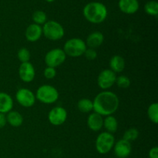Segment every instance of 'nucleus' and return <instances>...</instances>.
I'll use <instances>...</instances> for the list:
<instances>
[{
    "label": "nucleus",
    "instance_id": "19",
    "mask_svg": "<svg viewBox=\"0 0 158 158\" xmlns=\"http://www.w3.org/2000/svg\"><path fill=\"white\" fill-rule=\"evenodd\" d=\"M6 120L7 123L13 127H19L23 123V117L20 113L15 110H11L6 114Z\"/></svg>",
    "mask_w": 158,
    "mask_h": 158
},
{
    "label": "nucleus",
    "instance_id": "17",
    "mask_svg": "<svg viewBox=\"0 0 158 158\" xmlns=\"http://www.w3.org/2000/svg\"><path fill=\"white\" fill-rule=\"evenodd\" d=\"M14 102L9 94L5 92H0V114H6L13 108Z\"/></svg>",
    "mask_w": 158,
    "mask_h": 158
},
{
    "label": "nucleus",
    "instance_id": "24",
    "mask_svg": "<svg viewBox=\"0 0 158 158\" xmlns=\"http://www.w3.org/2000/svg\"><path fill=\"white\" fill-rule=\"evenodd\" d=\"M144 11L148 15L157 16L158 15V2L156 0L148 1L144 5Z\"/></svg>",
    "mask_w": 158,
    "mask_h": 158
},
{
    "label": "nucleus",
    "instance_id": "21",
    "mask_svg": "<svg viewBox=\"0 0 158 158\" xmlns=\"http://www.w3.org/2000/svg\"><path fill=\"white\" fill-rule=\"evenodd\" d=\"M77 108L81 113L88 114L94 111V103L93 100L88 98H82L77 103Z\"/></svg>",
    "mask_w": 158,
    "mask_h": 158
},
{
    "label": "nucleus",
    "instance_id": "14",
    "mask_svg": "<svg viewBox=\"0 0 158 158\" xmlns=\"http://www.w3.org/2000/svg\"><path fill=\"white\" fill-rule=\"evenodd\" d=\"M118 7L123 13L132 15L138 11L140 3L138 0H119Z\"/></svg>",
    "mask_w": 158,
    "mask_h": 158
},
{
    "label": "nucleus",
    "instance_id": "7",
    "mask_svg": "<svg viewBox=\"0 0 158 158\" xmlns=\"http://www.w3.org/2000/svg\"><path fill=\"white\" fill-rule=\"evenodd\" d=\"M66 57L67 56L63 49L55 48L47 52L45 56L44 61L46 66L56 69L65 63Z\"/></svg>",
    "mask_w": 158,
    "mask_h": 158
},
{
    "label": "nucleus",
    "instance_id": "32",
    "mask_svg": "<svg viewBox=\"0 0 158 158\" xmlns=\"http://www.w3.org/2000/svg\"><path fill=\"white\" fill-rule=\"evenodd\" d=\"M45 1H46L47 2H54L55 0H45Z\"/></svg>",
    "mask_w": 158,
    "mask_h": 158
},
{
    "label": "nucleus",
    "instance_id": "29",
    "mask_svg": "<svg viewBox=\"0 0 158 158\" xmlns=\"http://www.w3.org/2000/svg\"><path fill=\"white\" fill-rule=\"evenodd\" d=\"M86 59L89 61H93V60H96L97 57V52L96 49H91V48H87L85 51L84 54H83Z\"/></svg>",
    "mask_w": 158,
    "mask_h": 158
},
{
    "label": "nucleus",
    "instance_id": "25",
    "mask_svg": "<svg viewBox=\"0 0 158 158\" xmlns=\"http://www.w3.org/2000/svg\"><path fill=\"white\" fill-rule=\"evenodd\" d=\"M139 131L137 128L135 127H131L129 129L127 130L123 134V139L127 140L129 142H133L135 141L139 137Z\"/></svg>",
    "mask_w": 158,
    "mask_h": 158
},
{
    "label": "nucleus",
    "instance_id": "11",
    "mask_svg": "<svg viewBox=\"0 0 158 158\" xmlns=\"http://www.w3.org/2000/svg\"><path fill=\"white\" fill-rule=\"evenodd\" d=\"M19 77L20 80L26 83H31L35 77V67L30 62L23 63L19 67Z\"/></svg>",
    "mask_w": 158,
    "mask_h": 158
},
{
    "label": "nucleus",
    "instance_id": "2",
    "mask_svg": "<svg viewBox=\"0 0 158 158\" xmlns=\"http://www.w3.org/2000/svg\"><path fill=\"white\" fill-rule=\"evenodd\" d=\"M84 18L93 24H100L106 20L108 15L107 8L100 2H91L84 6L83 10Z\"/></svg>",
    "mask_w": 158,
    "mask_h": 158
},
{
    "label": "nucleus",
    "instance_id": "13",
    "mask_svg": "<svg viewBox=\"0 0 158 158\" xmlns=\"http://www.w3.org/2000/svg\"><path fill=\"white\" fill-rule=\"evenodd\" d=\"M43 35V28L41 26L32 23L29 25L25 32V37L26 40L30 43H35Z\"/></svg>",
    "mask_w": 158,
    "mask_h": 158
},
{
    "label": "nucleus",
    "instance_id": "16",
    "mask_svg": "<svg viewBox=\"0 0 158 158\" xmlns=\"http://www.w3.org/2000/svg\"><path fill=\"white\" fill-rule=\"evenodd\" d=\"M104 41V35L101 32L99 31H95L89 34L87 36L86 40V45L87 48H91V49H97L100 47Z\"/></svg>",
    "mask_w": 158,
    "mask_h": 158
},
{
    "label": "nucleus",
    "instance_id": "23",
    "mask_svg": "<svg viewBox=\"0 0 158 158\" xmlns=\"http://www.w3.org/2000/svg\"><path fill=\"white\" fill-rule=\"evenodd\" d=\"M32 21L35 24L39 26H43L47 22V15L46 12L42 10H36L32 14Z\"/></svg>",
    "mask_w": 158,
    "mask_h": 158
},
{
    "label": "nucleus",
    "instance_id": "26",
    "mask_svg": "<svg viewBox=\"0 0 158 158\" xmlns=\"http://www.w3.org/2000/svg\"><path fill=\"white\" fill-rule=\"evenodd\" d=\"M17 58L21 62V63H27L30 60L31 53L27 48L23 47L19 49L18 52H17Z\"/></svg>",
    "mask_w": 158,
    "mask_h": 158
},
{
    "label": "nucleus",
    "instance_id": "15",
    "mask_svg": "<svg viewBox=\"0 0 158 158\" xmlns=\"http://www.w3.org/2000/svg\"><path fill=\"white\" fill-rule=\"evenodd\" d=\"M86 123L90 131L98 132L103 127V117L97 113L92 112L88 116Z\"/></svg>",
    "mask_w": 158,
    "mask_h": 158
},
{
    "label": "nucleus",
    "instance_id": "28",
    "mask_svg": "<svg viewBox=\"0 0 158 158\" xmlns=\"http://www.w3.org/2000/svg\"><path fill=\"white\" fill-rule=\"evenodd\" d=\"M43 76L47 80H52L56 76V70L55 68L46 66L43 71Z\"/></svg>",
    "mask_w": 158,
    "mask_h": 158
},
{
    "label": "nucleus",
    "instance_id": "20",
    "mask_svg": "<svg viewBox=\"0 0 158 158\" xmlns=\"http://www.w3.org/2000/svg\"><path fill=\"white\" fill-rule=\"evenodd\" d=\"M103 127L105 128L106 132L114 134L117 132L118 129V121L117 118L113 115L106 116L103 118Z\"/></svg>",
    "mask_w": 158,
    "mask_h": 158
},
{
    "label": "nucleus",
    "instance_id": "9",
    "mask_svg": "<svg viewBox=\"0 0 158 158\" xmlns=\"http://www.w3.org/2000/svg\"><path fill=\"white\" fill-rule=\"evenodd\" d=\"M15 98L20 106L26 108L32 107L35 103V96L34 93L27 88H21L15 94Z\"/></svg>",
    "mask_w": 158,
    "mask_h": 158
},
{
    "label": "nucleus",
    "instance_id": "6",
    "mask_svg": "<svg viewBox=\"0 0 158 158\" xmlns=\"http://www.w3.org/2000/svg\"><path fill=\"white\" fill-rule=\"evenodd\" d=\"M114 143L115 137L114 134L104 131L97 136L95 142V148L100 154H106L112 151Z\"/></svg>",
    "mask_w": 158,
    "mask_h": 158
},
{
    "label": "nucleus",
    "instance_id": "30",
    "mask_svg": "<svg viewBox=\"0 0 158 158\" xmlns=\"http://www.w3.org/2000/svg\"><path fill=\"white\" fill-rule=\"evenodd\" d=\"M149 158H158V148L157 146L151 148L148 153Z\"/></svg>",
    "mask_w": 158,
    "mask_h": 158
},
{
    "label": "nucleus",
    "instance_id": "3",
    "mask_svg": "<svg viewBox=\"0 0 158 158\" xmlns=\"http://www.w3.org/2000/svg\"><path fill=\"white\" fill-rule=\"evenodd\" d=\"M87 49L84 40L80 38H72L68 40L63 46V51L66 56L77 58L83 56Z\"/></svg>",
    "mask_w": 158,
    "mask_h": 158
},
{
    "label": "nucleus",
    "instance_id": "12",
    "mask_svg": "<svg viewBox=\"0 0 158 158\" xmlns=\"http://www.w3.org/2000/svg\"><path fill=\"white\" fill-rule=\"evenodd\" d=\"M113 150L117 158H127L132 151V145L131 142L124 139H120L115 142Z\"/></svg>",
    "mask_w": 158,
    "mask_h": 158
},
{
    "label": "nucleus",
    "instance_id": "5",
    "mask_svg": "<svg viewBox=\"0 0 158 158\" xmlns=\"http://www.w3.org/2000/svg\"><path fill=\"white\" fill-rule=\"evenodd\" d=\"M43 35L51 41H57L63 38L65 30L60 23L54 20H49L43 26Z\"/></svg>",
    "mask_w": 158,
    "mask_h": 158
},
{
    "label": "nucleus",
    "instance_id": "18",
    "mask_svg": "<svg viewBox=\"0 0 158 158\" xmlns=\"http://www.w3.org/2000/svg\"><path fill=\"white\" fill-rule=\"evenodd\" d=\"M109 65L110 69L117 74L123 72V69H125L126 63H125V60L121 56L114 55L110 60Z\"/></svg>",
    "mask_w": 158,
    "mask_h": 158
},
{
    "label": "nucleus",
    "instance_id": "22",
    "mask_svg": "<svg viewBox=\"0 0 158 158\" xmlns=\"http://www.w3.org/2000/svg\"><path fill=\"white\" fill-rule=\"evenodd\" d=\"M148 117L154 124L158 123V103H152L148 108Z\"/></svg>",
    "mask_w": 158,
    "mask_h": 158
},
{
    "label": "nucleus",
    "instance_id": "31",
    "mask_svg": "<svg viewBox=\"0 0 158 158\" xmlns=\"http://www.w3.org/2000/svg\"><path fill=\"white\" fill-rule=\"evenodd\" d=\"M6 124H7L6 115L4 114H0V129L6 127Z\"/></svg>",
    "mask_w": 158,
    "mask_h": 158
},
{
    "label": "nucleus",
    "instance_id": "27",
    "mask_svg": "<svg viewBox=\"0 0 158 158\" xmlns=\"http://www.w3.org/2000/svg\"><path fill=\"white\" fill-rule=\"evenodd\" d=\"M116 84L117 85L119 88H121V89H127V88H129L131 84V80H130L129 77H127V76L121 75L117 77V80H116Z\"/></svg>",
    "mask_w": 158,
    "mask_h": 158
},
{
    "label": "nucleus",
    "instance_id": "10",
    "mask_svg": "<svg viewBox=\"0 0 158 158\" xmlns=\"http://www.w3.org/2000/svg\"><path fill=\"white\" fill-rule=\"evenodd\" d=\"M67 111L63 106H55L48 114L49 122L53 126L63 125L67 119Z\"/></svg>",
    "mask_w": 158,
    "mask_h": 158
},
{
    "label": "nucleus",
    "instance_id": "1",
    "mask_svg": "<svg viewBox=\"0 0 158 158\" xmlns=\"http://www.w3.org/2000/svg\"><path fill=\"white\" fill-rule=\"evenodd\" d=\"M94 112L103 117L113 115L118 110L120 100L117 94L109 90H103L97 94L93 100Z\"/></svg>",
    "mask_w": 158,
    "mask_h": 158
},
{
    "label": "nucleus",
    "instance_id": "33",
    "mask_svg": "<svg viewBox=\"0 0 158 158\" xmlns=\"http://www.w3.org/2000/svg\"><path fill=\"white\" fill-rule=\"evenodd\" d=\"M0 38H1V32H0Z\"/></svg>",
    "mask_w": 158,
    "mask_h": 158
},
{
    "label": "nucleus",
    "instance_id": "4",
    "mask_svg": "<svg viewBox=\"0 0 158 158\" xmlns=\"http://www.w3.org/2000/svg\"><path fill=\"white\" fill-rule=\"evenodd\" d=\"M35 99L45 104H52L58 100L60 94L56 88L49 84L40 86L35 92Z\"/></svg>",
    "mask_w": 158,
    "mask_h": 158
},
{
    "label": "nucleus",
    "instance_id": "8",
    "mask_svg": "<svg viewBox=\"0 0 158 158\" xmlns=\"http://www.w3.org/2000/svg\"><path fill=\"white\" fill-rule=\"evenodd\" d=\"M117 74L110 69H105L99 73L97 85L103 90H107L116 83Z\"/></svg>",
    "mask_w": 158,
    "mask_h": 158
}]
</instances>
